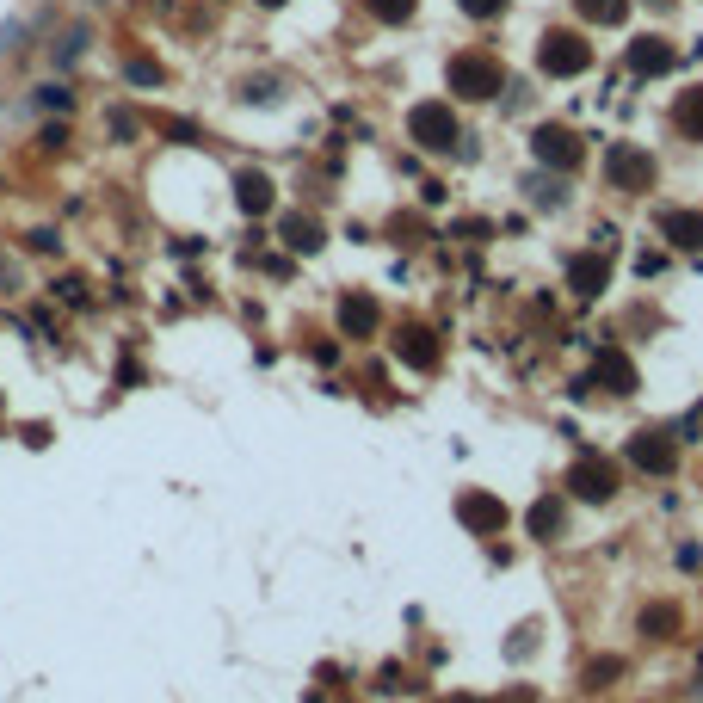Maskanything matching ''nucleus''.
Masks as SVG:
<instances>
[{
  "instance_id": "1",
  "label": "nucleus",
  "mask_w": 703,
  "mask_h": 703,
  "mask_svg": "<svg viewBox=\"0 0 703 703\" xmlns=\"http://www.w3.org/2000/svg\"><path fill=\"white\" fill-rule=\"evenodd\" d=\"M444 81H451V93L457 99H500L506 93V68L494 62V56H481V50H463V56H451V68H444Z\"/></svg>"
},
{
  "instance_id": "2",
  "label": "nucleus",
  "mask_w": 703,
  "mask_h": 703,
  "mask_svg": "<svg viewBox=\"0 0 703 703\" xmlns=\"http://www.w3.org/2000/svg\"><path fill=\"white\" fill-rule=\"evenodd\" d=\"M537 68L549 74V81H580V74L592 68V44L580 31H543L537 44Z\"/></svg>"
},
{
  "instance_id": "3",
  "label": "nucleus",
  "mask_w": 703,
  "mask_h": 703,
  "mask_svg": "<svg viewBox=\"0 0 703 703\" xmlns=\"http://www.w3.org/2000/svg\"><path fill=\"white\" fill-rule=\"evenodd\" d=\"M407 136H414L420 148H432V155H451V148H463V130H457V111L444 99H426L407 111Z\"/></svg>"
},
{
  "instance_id": "4",
  "label": "nucleus",
  "mask_w": 703,
  "mask_h": 703,
  "mask_svg": "<svg viewBox=\"0 0 703 703\" xmlns=\"http://www.w3.org/2000/svg\"><path fill=\"white\" fill-rule=\"evenodd\" d=\"M531 161L549 167V173H574V167L586 161V142H580V130H568V124H537V130H531Z\"/></svg>"
},
{
  "instance_id": "5",
  "label": "nucleus",
  "mask_w": 703,
  "mask_h": 703,
  "mask_svg": "<svg viewBox=\"0 0 703 703\" xmlns=\"http://www.w3.org/2000/svg\"><path fill=\"white\" fill-rule=\"evenodd\" d=\"M623 68L636 74V81H660V74L679 68V44H666V37L642 31V37H629V44H623Z\"/></svg>"
},
{
  "instance_id": "6",
  "label": "nucleus",
  "mask_w": 703,
  "mask_h": 703,
  "mask_svg": "<svg viewBox=\"0 0 703 703\" xmlns=\"http://www.w3.org/2000/svg\"><path fill=\"white\" fill-rule=\"evenodd\" d=\"M568 494H574V500H586V506H605V500L617 494V469H611L605 457L580 451V457H574V469H568Z\"/></svg>"
},
{
  "instance_id": "7",
  "label": "nucleus",
  "mask_w": 703,
  "mask_h": 703,
  "mask_svg": "<svg viewBox=\"0 0 703 703\" xmlns=\"http://www.w3.org/2000/svg\"><path fill=\"white\" fill-rule=\"evenodd\" d=\"M629 469H642V475H673V469H679V438H666V432H636V438H629Z\"/></svg>"
},
{
  "instance_id": "8",
  "label": "nucleus",
  "mask_w": 703,
  "mask_h": 703,
  "mask_svg": "<svg viewBox=\"0 0 703 703\" xmlns=\"http://www.w3.org/2000/svg\"><path fill=\"white\" fill-rule=\"evenodd\" d=\"M605 173H611L617 192H648V185H654V155H642V148L617 142V148H611V161H605Z\"/></svg>"
},
{
  "instance_id": "9",
  "label": "nucleus",
  "mask_w": 703,
  "mask_h": 703,
  "mask_svg": "<svg viewBox=\"0 0 703 703\" xmlns=\"http://www.w3.org/2000/svg\"><path fill=\"white\" fill-rule=\"evenodd\" d=\"M605 284H611V253H605V247L580 253L574 266H568V290L580 296V303H592V296H605Z\"/></svg>"
},
{
  "instance_id": "10",
  "label": "nucleus",
  "mask_w": 703,
  "mask_h": 703,
  "mask_svg": "<svg viewBox=\"0 0 703 703\" xmlns=\"http://www.w3.org/2000/svg\"><path fill=\"white\" fill-rule=\"evenodd\" d=\"M636 364H629L617 346H605L599 358H592V389H611V395H636Z\"/></svg>"
},
{
  "instance_id": "11",
  "label": "nucleus",
  "mask_w": 703,
  "mask_h": 703,
  "mask_svg": "<svg viewBox=\"0 0 703 703\" xmlns=\"http://www.w3.org/2000/svg\"><path fill=\"white\" fill-rule=\"evenodd\" d=\"M272 198H278L272 173H259V167H241V173H235V210H241V216H266Z\"/></svg>"
},
{
  "instance_id": "12",
  "label": "nucleus",
  "mask_w": 703,
  "mask_h": 703,
  "mask_svg": "<svg viewBox=\"0 0 703 703\" xmlns=\"http://www.w3.org/2000/svg\"><path fill=\"white\" fill-rule=\"evenodd\" d=\"M457 518L469 531H481V537H494L500 525H506V506L494 500V494H457Z\"/></svg>"
},
{
  "instance_id": "13",
  "label": "nucleus",
  "mask_w": 703,
  "mask_h": 703,
  "mask_svg": "<svg viewBox=\"0 0 703 703\" xmlns=\"http://www.w3.org/2000/svg\"><path fill=\"white\" fill-rule=\"evenodd\" d=\"M377 303H370V296L364 290H346L340 296V333H346V340H370V333H377Z\"/></svg>"
},
{
  "instance_id": "14",
  "label": "nucleus",
  "mask_w": 703,
  "mask_h": 703,
  "mask_svg": "<svg viewBox=\"0 0 703 703\" xmlns=\"http://www.w3.org/2000/svg\"><path fill=\"white\" fill-rule=\"evenodd\" d=\"M395 358L401 364H414V370H432L438 364V340H432V327H395Z\"/></svg>"
},
{
  "instance_id": "15",
  "label": "nucleus",
  "mask_w": 703,
  "mask_h": 703,
  "mask_svg": "<svg viewBox=\"0 0 703 703\" xmlns=\"http://www.w3.org/2000/svg\"><path fill=\"white\" fill-rule=\"evenodd\" d=\"M660 235L685 253H703V210H660Z\"/></svg>"
},
{
  "instance_id": "16",
  "label": "nucleus",
  "mask_w": 703,
  "mask_h": 703,
  "mask_svg": "<svg viewBox=\"0 0 703 703\" xmlns=\"http://www.w3.org/2000/svg\"><path fill=\"white\" fill-rule=\"evenodd\" d=\"M562 525H568V506L555 500V494H543V500L525 512V531H531L537 543H562Z\"/></svg>"
},
{
  "instance_id": "17",
  "label": "nucleus",
  "mask_w": 703,
  "mask_h": 703,
  "mask_svg": "<svg viewBox=\"0 0 703 703\" xmlns=\"http://www.w3.org/2000/svg\"><path fill=\"white\" fill-rule=\"evenodd\" d=\"M278 235H284L290 253H321V241H327V229H321L315 216H303V210H290V216L278 222Z\"/></svg>"
},
{
  "instance_id": "18",
  "label": "nucleus",
  "mask_w": 703,
  "mask_h": 703,
  "mask_svg": "<svg viewBox=\"0 0 703 703\" xmlns=\"http://www.w3.org/2000/svg\"><path fill=\"white\" fill-rule=\"evenodd\" d=\"M679 629H685L679 605H642V617H636V636H648V642H673Z\"/></svg>"
},
{
  "instance_id": "19",
  "label": "nucleus",
  "mask_w": 703,
  "mask_h": 703,
  "mask_svg": "<svg viewBox=\"0 0 703 703\" xmlns=\"http://www.w3.org/2000/svg\"><path fill=\"white\" fill-rule=\"evenodd\" d=\"M673 130H679L685 142H703V87H685V93L673 99Z\"/></svg>"
},
{
  "instance_id": "20",
  "label": "nucleus",
  "mask_w": 703,
  "mask_h": 703,
  "mask_svg": "<svg viewBox=\"0 0 703 703\" xmlns=\"http://www.w3.org/2000/svg\"><path fill=\"white\" fill-rule=\"evenodd\" d=\"M574 13L586 25H623L629 19V0H574Z\"/></svg>"
},
{
  "instance_id": "21",
  "label": "nucleus",
  "mask_w": 703,
  "mask_h": 703,
  "mask_svg": "<svg viewBox=\"0 0 703 703\" xmlns=\"http://www.w3.org/2000/svg\"><path fill=\"white\" fill-rule=\"evenodd\" d=\"M124 81H136V87H161V81H167V68H161V62H148V56H124Z\"/></svg>"
},
{
  "instance_id": "22",
  "label": "nucleus",
  "mask_w": 703,
  "mask_h": 703,
  "mask_svg": "<svg viewBox=\"0 0 703 703\" xmlns=\"http://www.w3.org/2000/svg\"><path fill=\"white\" fill-rule=\"evenodd\" d=\"M617 673H623V660H617V654H599V660H592L586 673H580V685H586V691H605Z\"/></svg>"
},
{
  "instance_id": "23",
  "label": "nucleus",
  "mask_w": 703,
  "mask_h": 703,
  "mask_svg": "<svg viewBox=\"0 0 703 703\" xmlns=\"http://www.w3.org/2000/svg\"><path fill=\"white\" fill-rule=\"evenodd\" d=\"M370 19H383V25H407L414 19V0H364Z\"/></svg>"
},
{
  "instance_id": "24",
  "label": "nucleus",
  "mask_w": 703,
  "mask_h": 703,
  "mask_svg": "<svg viewBox=\"0 0 703 703\" xmlns=\"http://www.w3.org/2000/svg\"><path fill=\"white\" fill-rule=\"evenodd\" d=\"M37 105H44V111H56V118H62V111H74V93H68L62 81H50V87H37Z\"/></svg>"
},
{
  "instance_id": "25",
  "label": "nucleus",
  "mask_w": 703,
  "mask_h": 703,
  "mask_svg": "<svg viewBox=\"0 0 703 703\" xmlns=\"http://www.w3.org/2000/svg\"><path fill=\"white\" fill-rule=\"evenodd\" d=\"M87 37H93V31H87V25H74V31H62V44H56V62H62V68H68V62H74V56H81V50H87Z\"/></svg>"
},
{
  "instance_id": "26",
  "label": "nucleus",
  "mask_w": 703,
  "mask_h": 703,
  "mask_svg": "<svg viewBox=\"0 0 703 703\" xmlns=\"http://www.w3.org/2000/svg\"><path fill=\"white\" fill-rule=\"evenodd\" d=\"M50 290H56V303H74V309L87 303V278H74V272H68V278H56Z\"/></svg>"
},
{
  "instance_id": "27",
  "label": "nucleus",
  "mask_w": 703,
  "mask_h": 703,
  "mask_svg": "<svg viewBox=\"0 0 703 703\" xmlns=\"http://www.w3.org/2000/svg\"><path fill=\"white\" fill-rule=\"evenodd\" d=\"M457 7H463L469 19H500V13L512 7V0H457Z\"/></svg>"
},
{
  "instance_id": "28",
  "label": "nucleus",
  "mask_w": 703,
  "mask_h": 703,
  "mask_svg": "<svg viewBox=\"0 0 703 703\" xmlns=\"http://www.w3.org/2000/svg\"><path fill=\"white\" fill-rule=\"evenodd\" d=\"M105 124H111V136H118V142H136V130H142V124H136V111H111Z\"/></svg>"
},
{
  "instance_id": "29",
  "label": "nucleus",
  "mask_w": 703,
  "mask_h": 703,
  "mask_svg": "<svg viewBox=\"0 0 703 703\" xmlns=\"http://www.w3.org/2000/svg\"><path fill=\"white\" fill-rule=\"evenodd\" d=\"M531 192H537V204H543V210H555V204H562V185H555V179H537Z\"/></svg>"
},
{
  "instance_id": "30",
  "label": "nucleus",
  "mask_w": 703,
  "mask_h": 703,
  "mask_svg": "<svg viewBox=\"0 0 703 703\" xmlns=\"http://www.w3.org/2000/svg\"><path fill=\"white\" fill-rule=\"evenodd\" d=\"M25 44V19L19 25H0V50H19Z\"/></svg>"
},
{
  "instance_id": "31",
  "label": "nucleus",
  "mask_w": 703,
  "mask_h": 703,
  "mask_svg": "<svg viewBox=\"0 0 703 703\" xmlns=\"http://www.w3.org/2000/svg\"><path fill=\"white\" fill-rule=\"evenodd\" d=\"M167 136H173V142H198V124H185V118H173V124H167Z\"/></svg>"
},
{
  "instance_id": "32",
  "label": "nucleus",
  "mask_w": 703,
  "mask_h": 703,
  "mask_svg": "<svg viewBox=\"0 0 703 703\" xmlns=\"http://www.w3.org/2000/svg\"><path fill=\"white\" fill-rule=\"evenodd\" d=\"M697 691H703V654H697Z\"/></svg>"
},
{
  "instance_id": "33",
  "label": "nucleus",
  "mask_w": 703,
  "mask_h": 703,
  "mask_svg": "<svg viewBox=\"0 0 703 703\" xmlns=\"http://www.w3.org/2000/svg\"><path fill=\"white\" fill-rule=\"evenodd\" d=\"M259 7H284V0H259Z\"/></svg>"
},
{
  "instance_id": "34",
  "label": "nucleus",
  "mask_w": 703,
  "mask_h": 703,
  "mask_svg": "<svg viewBox=\"0 0 703 703\" xmlns=\"http://www.w3.org/2000/svg\"><path fill=\"white\" fill-rule=\"evenodd\" d=\"M451 703H475V697H451Z\"/></svg>"
}]
</instances>
